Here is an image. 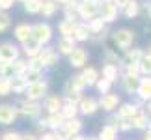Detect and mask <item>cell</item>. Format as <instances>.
Returning a JSON list of instances; mask_svg holds the SVG:
<instances>
[{
	"mask_svg": "<svg viewBox=\"0 0 151 140\" xmlns=\"http://www.w3.org/2000/svg\"><path fill=\"white\" fill-rule=\"evenodd\" d=\"M52 36H54V30L49 22H37L32 26V38L39 45H49L52 41Z\"/></svg>",
	"mask_w": 151,
	"mask_h": 140,
	"instance_id": "277c9868",
	"label": "cell"
},
{
	"mask_svg": "<svg viewBox=\"0 0 151 140\" xmlns=\"http://www.w3.org/2000/svg\"><path fill=\"white\" fill-rule=\"evenodd\" d=\"M121 13H123L125 19H136L140 15V2L138 0H127V4L123 6Z\"/></svg>",
	"mask_w": 151,
	"mask_h": 140,
	"instance_id": "d4e9b609",
	"label": "cell"
},
{
	"mask_svg": "<svg viewBox=\"0 0 151 140\" xmlns=\"http://www.w3.org/2000/svg\"><path fill=\"white\" fill-rule=\"evenodd\" d=\"M69 58V64H71V67H75V69H82L86 64H88V60H90V54H88V51L86 49H82V47H75L73 49V52L67 56Z\"/></svg>",
	"mask_w": 151,
	"mask_h": 140,
	"instance_id": "30bf717a",
	"label": "cell"
},
{
	"mask_svg": "<svg viewBox=\"0 0 151 140\" xmlns=\"http://www.w3.org/2000/svg\"><path fill=\"white\" fill-rule=\"evenodd\" d=\"M22 9L28 15H37L41 9V0H22Z\"/></svg>",
	"mask_w": 151,
	"mask_h": 140,
	"instance_id": "1f68e13d",
	"label": "cell"
},
{
	"mask_svg": "<svg viewBox=\"0 0 151 140\" xmlns=\"http://www.w3.org/2000/svg\"><path fill=\"white\" fill-rule=\"evenodd\" d=\"M99 110V103L95 97H84L78 101V114L80 116H93Z\"/></svg>",
	"mask_w": 151,
	"mask_h": 140,
	"instance_id": "7c38bea8",
	"label": "cell"
},
{
	"mask_svg": "<svg viewBox=\"0 0 151 140\" xmlns=\"http://www.w3.org/2000/svg\"><path fill=\"white\" fill-rule=\"evenodd\" d=\"M41 47H43V45H39L34 38H28L26 41H22V43H21L19 49H21V52H22V54H24L26 58H32V56H37V54H39Z\"/></svg>",
	"mask_w": 151,
	"mask_h": 140,
	"instance_id": "e0dca14e",
	"label": "cell"
},
{
	"mask_svg": "<svg viewBox=\"0 0 151 140\" xmlns=\"http://www.w3.org/2000/svg\"><path fill=\"white\" fill-rule=\"evenodd\" d=\"M95 2H97V0H95Z\"/></svg>",
	"mask_w": 151,
	"mask_h": 140,
	"instance_id": "680465c9",
	"label": "cell"
},
{
	"mask_svg": "<svg viewBox=\"0 0 151 140\" xmlns=\"http://www.w3.org/2000/svg\"><path fill=\"white\" fill-rule=\"evenodd\" d=\"M11 69H13V75H22L26 71V60H22V58L19 56L17 60L11 62Z\"/></svg>",
	"mask_w": 151,
	"mask_h": 140,
	"instance_id": "ab89813d",
	"label": "cell"
},
{
	"mask_svg": "<svg viewBox=\"0 0 151 140\" xmlns=\"http://www.w3.org/2000/svg\"><path fill=\"white\" fill-rule=\"evenodd\" d=\"M58 8H60V4H58L56 0H41V9H39V13L43 15V19H52V17L58 13Z\"/></svg>",
	"mask_w": 151,
	"mask_h": 140,
	"instance_id": "44dd1931",
	"label": "cell"
},
{
	"mask_svg": "<svg viewBox=\"0 0 151 140\" xmlns=\"http://www.w3.org/2000/svg\"><path fill=\"white\" fill-rule=\"evenodd\" d=\"M26 69H36V71H45L43 64L39 62V58H37V56L26 58Z\"/></svg>",
	"mask_w": 151,
	"mask_h": 140,
	"instance_id": "7bdbcfd3",
	"label": "cell"
},
{
	"mask_svg": "<svg viewBox=\"0 0 151 140\" xmlns=\"http://www.w3.org/2000/svg\"><path fill=\"white\" fill-rule=\"evenodd\" d=\"M11 95V79L0 75V97Z\"/></svg>",
	"mask_w": 151,
	"mask_h": 140,
	"instance_id": "d590c367",
	"label": "cell"
},
{
	"mask_svg": "<svg viewBox=\"0 0 151 140\" xmlns=\"http://www.w3.org/2000/svg\"><path fill=\"white\" fill-rule=\"evenodd\" d=\"M19 56H21V49L13 41L0 43V60H2V62H13Z\"/></svg>",
	"mask_w": 151,
	"mask_h": 140,
	"instance_id": "8fae6325",
	"label": "cell"
},
{
	"mask_svg": "<svg viewBox=\"0 0 151 140\" xmlns=\"http://www.w3.org/2000/svg\"><path fill=\"white\" fill-rule=\"evenodd\" d=\"M93 86H95V90L99 92V93H106V92L112 90V82H110V80H106L104 77H99V79L95 80Z\"/></svg>",
	"mask_w": 151,
	"mask_h": 140,
	"instance_id": "74e56055",
	"label": "cell"
},
{
	"mask_svg": "<svg viewBox=\"0 0 151 140\" xmlns=\"http://www.w3.org/2000/svg\"><path fill=\"white\" fill-rule=\"evenodd\" d=\"M17 2H19V0H0V11H8V9H11Z\"/></svg>",
	"mask_w": 151,
	"mask_h": 140,
	"instance_id": "ee69618b",
	"label": "cell"
},
{
	"mask_svg": "<svg viewBox=\"0 0 151 140\" xmlns=\"http://www.w3.org/2000/svg\"><path fill=\"white\" fill-rule=\"evenodd\" d=\"M146 131H151V118H149V121H147V127H146Z\"/></svg>",
	"mask_w": 151,
	"mask_h": 140,
	"instance_id": "db71d44e",
	"label": "cell"
},
{
	"mask_svg": "<svg viewBox=\"0 0 151 140\" xmlns=\"http://www.w3.org/2000/svg\"><path fill=\"white\" fill-rule=\"evenodd\" d=\"M73 39H75L77 43H86V41H90V30H88V25H86L84 21H77V22H75Z\"/></svg>",
	"mask_w": 151,
	"mask_h": 140,
	"instance_id": "2e32d148",
	"label": "cell"
},
{
	"mask_svg": "<svg viewBox=\"0 0 151 140\" xmlns=\"http://www.w3.org/2000/svg\"><path fill=\"white\" fill-rule=\"evenodd\" d=\"M56 2L60 4V6H63V4H69V0H56Z\"/></svg>",
	"mask_w": 151,
	"mask_h": 140,
	"instance_id": "f5cc1de1",
	"label": "cell"
},
{
	"mask_svg": "<svg viewBox=\"0 0 151 140\" xmlns=\"http://www.w3.org/2000/svg\"><path fill=\"white\" fill-rule=\"evenodd\" d=\"M125 54H123V58H121V64H138L140 62V58L144 56V51L142 49H138V47H129V49H125L123 51Z\"/></svg>",
	"mask_w": 151,
	"mask_h": 140,
	"instance_id": "cb8c5ba5",
	"label": "cell"
},
{
	"mask_svg": "<svg viewBox=\"0 0 151 140\" xmlns=\"http://www.w3.org/2000/svg\"><path fill=\"white\" fill-rule=\"evenodd\" d=\"M19 136H21V133H17V131H6L0 136V140H19Z\"/></svg>",
	"mask_w": 151,
	"mask_h": 140,
	"instance_id": "f6af8a7d",
	"label": "cell"
},
{
	"mask_svg": "<svg viewBox=\"0 0 151 140\" xmlns=\"http://www.w3.org/2000/svg\"><path fill=\"white\" fill-rule=\"evenodd\" d=\"M73 28H75V22L63 19L60 25H58V32H60L62 38H73Z\"/></svg>",
	"mask_w": 151,
	"mask_h": 140,
	"instance_id": "e575fe53",
	"label": "cell"
},
{
	"mask_svg": "<svg viewBox=\"0 0 151 140\" xmlns=\"http://www.w3.org/2000/svg\"><path fill=\"white\" fill-rule=\"evenodd\" d=\"M99 75L114 84V82H118V80H119V66H116V64H104L103 69L99 71Z\"/></svg>",
	"mask_w": 151,
	"mask_h": 140,
	"instance_id": "ffe728a7",
	"label": "cell"
},
{
	"mask_svg": "<svg viewBox=\"0 0 151 140\" xmlns=\"http://www.w3.org/2000/svg\"><path fill=\"white\" fill-rule=\"evenodd\" d=\"M39 62L43 64V67L45 69H49V67H54L58 60H60V54H58V51H56V47H50V45H43L41 47V51H39Z\"/></svg>",
	"mask_w": 151,
	"mask_h": 140,
	"instance_id": "52a82bcc",
	"label": "cell"
},
{
	"mask_svg": "<svg viewBox=\"0 0 151 140\" xmlns=\"http://www.w3.org/2000/svg\"><path fill=\"white\" fill-rule=\"evenodd\" d=\"M134 30H131V28H118V30L110 32V39H112V43L118 47L119 51H125L132 47L134 43Z\"/></svg>",
	"mask_w": 151,
	"mask_h": 140,
	"instance_id": "6da1fadb",
	"label": "cell"
},
{
	"mask_svg": "<svg viewBox=\"0 0 151 140\" xmlns=\"http://www.w3.org/2000/svg\"><path fill=\"white\" fill-rule=\"evenodd\" d=\"M146 13H147V17L151 19V0H147V2H146Z\"/></svg>",
	"mask_w": 151,
	"mask_h": 140,
	"instance_id": "f907efd6",
	"label": "cell"
},
{
	"mask_svg": "<svg viewBox=\"0 0 151 140\" xmlns=\"http://www.w3.org/2000/svg\"><path fill=\"white\" fill-rule=\"evenodd\" d=\"M37 140H54V135H52V131H43L37 136Z\"/></svg>",
	"mask_w": 151,
	"mask_h": 140,
	"instance_id": "7dc6e473",
	"label": "cell"
},
{
	"mask_svg": "<svg viewBox=\"0 0 151 140\" xmlns=\"http://www.w3.org/2000/svg\"><path fill=\"white\" fill-rule=\"evenodd\" d=\"M60 114H62L63 120L77 118V116H78V105H75V103H63L62 108H60Z\"/></svg>",
	"mask_w": 151,
	"mask_h": 140,
	"instance_id": "f546056e",
	"label": "cell"
},
{
	"mask_svg": "<svg viewBox=\"0 0 151 140\" xmlns=\"http://www.w3.org/2000/svg\"><path fill=\"white\" fill-rule=\"evenodd\" d=\"M144 140H151V131H146V136H144Z\"/></svg>",
	"mask_w": 151,
	"mask_h": 140,
	"instance_id": "816d5d0a",
	"label": "cell"
},
{
	"mask_svg": "<svg viewBox=\"0 0 151 140\" xmlns=\"http://www.w3.org/2000/svg\"><path fill=\"white\" fill-rule=\"evenodd\" d=\"M11 26V17L9 13H6V11H0V34L8 32Z\"/></svg>",
	"mask_w": 151,
	"mask_h": 140,
	"instance_id": "b9f144b4",
	"label": "cell"
},
{
	"mask_svg": "<svg viewBox=\"0 0 151 140\" xmlns=\"http://www.w3.org/2000/svg\"><path fill=\"white\" fill-rule=\"evenodd\" d=\"M138 67H140V75H151V58L144 52V56L138 62Z\"/></svg>",
	"mask_w": 151,
	"mask_h": 140,
	"instance_id": "f35d334b",
	"label": "cell"
},
{
	"mask_svg": "<svg viewBox=\"0 0 151 140\" xmlns=\"http://www.w3.org/2000/svg\"><path fill=\"white\" fill-rule=\"evenodd\" d=\"M19 140H37V136L34 135V133H21Z\"/></svg>",
	"mask_w": 151,
	"mask_h": 140,
	"instance_id": "c3c4849f",
	"label": "cell"
},
{
	"mask_svg": "<svg viewBox=\"0 0 151 140\" xmlns=\"http://www.w3.org/2000/svg\"><path fill=\"white\" fill-rule=\"evenodd\" d=\"M36 121H37V129L41 131V133H43V131H49V127H47V118H41V116H39Z\"/></svg>",
	"mask_w": 151,
	"mask_h": 140,
	"instance_id": "bcb514c9",
	"label": "cell"
},
{
	"mask_svg": "<svg viewBox=\"0 0 151 140\" xmlns=\"http://www.w3.org/2000/svg\"><path fill=\"white\" fill-rule=\"evenodd\" d=\"M67 86H69L71 90H75V92H84L86 88H88V86H86V80H84V77H82V73L73 75V77L69 79Z\"/></svg>",
	"mask_w": 151,
	"mask_h": 140,
	"instance_id": "4dcf8cb0",
	"label": "cell"
},
{
	"mask_svg": "<svg viewBox=\"0 0 151 140\" xmlns=\"http://www.w3.org/2000/svg\"><path fill=\"white\" fill-rule=\"evenodd\" d=\"M80 73H82V77H84L86 86H88V88H90V86H93V84H95V80L101 77V75H99V69L93 67V66H88V64H86V66L82 67V71H80Z\"/></svg>",
	"mask_w": 151,
	"mask_h": 140,
	"instance_id": "484cf974",
	"label": "cell"
},
{
	"mask_svg": "<svg viewBox=\"0 0 151 140\" xmlns=\"http://www.w3.org/2000/svg\"><path fill=\"white\" fill-rule=\"evenodd\" d=\"M49 93V80H45V79H39L36 80V82H30L26 86V90H24V95L26 99H32V101H43V97Z\"/></svg>",
	"mask_w": 151,
	"mask_h": 140,
	"instance_id": "3957f363",
	"label": "cell"
},
{
	"mask_svg": "<svg viewBox=\"0 0 151 140\" xmlns=\"http://www.w3.org/2000/svg\"><path fill=\"white\" fill-rule=\"evenodd\" d=\"M103 62L104 64H116V66H119V64H121V58L118 56V52H116L114 49L104 47V49H103Z\"/></svg>",
	"mask_w": 151,
	"mask_h": 140,
	"instance_id": "d6a6232c",
	"label": "cell"
},
{
	"mask_svg": "<svg viewBox=\"0 0 151 140\" xmlns=\"http://www.w3.org/2000/svg\"><path fill=\"white\" fill-rule=\"evenodd\" d=\"M82 127H84V123H82V120L78 118H71V120H63V123H62V129L69 135V138H71L73 135H78V133H82Z\"/></svg>",
	"mask_w": 151,
	"mask_h": 140,
	"instance_id": "ac0fdd59",
	"label": "cell"
},
{
	"mask_svg": "<svg viewBox=\"0 0 151 140\" xmlns=\"http://www.w3.org/2000/svg\"><path fill=\"white\" fill-rule=\"evenodd\" d=\"M17 108H19V116L26 120H37L39 116L43 114V107L39 101H32V99H22V101L17 105Z\"/></svg>",
	"mask_w": 151,
	"mask_h": 140,
	"instance_id": "7a4b0ae2",
	"label": "cell"
},
{
	"mask_svg": "<svg viewBox=\"0 0 151 140\" xmlns=\"http://www.w3.org/2000/svg\"><path fill=\"white\" fill-rule=\"evenodd\" d=\"M84 140H97V136H84Z\"/></svg>",
	"mask_w": 151,
	"mask_h": 140,
	"instance_id": "9f6ffc18",
	"label": "cell"
},
{
	"mask_svg": "<svg viewBox=\"0 0 151 140\" xmlns=\"http://www.w3.org/2000/svg\"><path fill=\"white\" fill-rule=\"evenodd\" d=\"M118 127L112 123H104L101 127L99 135H97V140H118Z\"/></svg>",
	"mask_w": 151,
	"mask_h": 140,
	"instance_id": "4316f807",
	"label": "cell"
},
{
	"mask_svg": "<svg viewBox=\"0 0 151 140\" xmlns=\"http://www.w3.org/2000/svg\"><path fill=\"white\" fill-rule=\"evenodd\" d=\"M77 13H78V19L88 22L90 19L99 15V0H82L78 6H77Z\"/></svg>",
	"mask_w": 151,
	"mask_h": 140,
	"instance_id": "5b68a950",
	"label": "cell"
},
{
	"mask_svg": "<svg viewBox=\"0 0 151 140\" xmlns=\"http://www.w3.org/2000/svg\"><path fill=\"white\" fill-rule=\"evenodd\" d=\"M62 8H63V19H65V21H71V22L80 21L78 19V13H77V9H75V8H71L69 4H63Z\"/></svg>",
	"mask_w": 151,
	"mask_h": 140,
	"instance_id": "8d00e7d4",
	"label": "cell"
},
{
	"mask_svg": "<svg viewBox=\"0 0 151 140\" xmlns=\"http://www.w3.org/2000/svg\"><path fill=\"white\" fill-rule=\"evenodd\" d=\"M97 103H99V108H103L104 112H116V108L119 107L121 103V97L119 93H112V92H106V93H101V97L97 99Z\"/></svg>",
	"mask_w": 151,
	"mask_h": 140,
	"instance_id": "ba28073f",
	"label": "cell"
},
{
	"mask_svg": "<svg viewBox=\"0 0 151 140\" xmlns=\"http://www.w3.org/2000/svg\"><path fill=\"white\" fill-rule=\"evenodd\" d=\"M62 105H63L62 95H49V93H47V95L43 97V105H41V107L47 110V114H52V112H60Z\"/></svg>",
	"mask_w": 151,
	"mask_h": 140,
	"instance_id": "5bb4252c",
	"label": "cell"
},
{
	"mask_svg": "<svg viewBox=\"0 0 151 140\" xmlns=\"http://www.w3.org/2000/svg\"><path fill=\"white\" fill-rule=\"evenodd\" d=\"M75 47H77V41H75L73 38H60L56 49H58V54H60V56H69L73 52Z\"/></svg>",
	"mask_w": 151,
	"mask_h": 140,
	"instance_id": "7402d4cb",
	"label": "cell"
},
{
	"mask_svg": "<svg viewBox=\"0 0 151 140\" xmlns=\"http://www.w3.org/2000/svg\"><path fill=\"white\" fill-rule=\"evenodd\" d=\"M138 79L140 77H132V75H127V73H119V80H121V88H123V92L129 93V95H134L136 88H138Z\"/></svg>",
	"mask_w": 151,
	"mask_h": 140,
	"instance_id": "9a60e30c",
	"label": "cell"
},
{
	"mask_svg": "<svg viewBox=\"0 0 151 140\" xmlns=\"http://www.w3.org/2000/svg\"><path fill=\"white\" fill-rule=\"evenodd\" d=\"M22 77L26 79V82H36V80L43 79V71H36V69H26L24 73H22Z\"/></svg>",
	"mask_w": 151,
	"mask_h": 140,
	"instance_id": "60d3db41",
	"label": "cell"
},
{
	"mask_svg": "<svg viewBox=\"0 0 151 140\" xmlns=\"http://www.w3.org/2000/svg\"><path fill=\"white\" fill-rule=\"evenodd\" d=\"M32 26L34 25H30V22H19V25L13 28V38L19 43L26 41L28 38H32Z\"/></svg>",
	"mask_w": 151,
	"mask_h": 140,
	"instance_id": "d6986e66",
	"label": "cell"
},
{
	"mask_svg": "<svg viewBox=\"0 0 151 140\" xmlns=\"http://www.w3.org/2000/svg\"><path fill=\"white\" fill-rule=\"evenodd\" d=\"M118 15H119V9L114 4V0H99V17L106 25H112L118 19Z\"/></svg>",
	"mask_w": 151,
	"mask_h": 140,
	"instance_id": "8992f818",
	"label": "cell"
},
{
	"mask_svg": "<svg viewBox=\"0 0 151 140\" xmlns=\"http://www.w3.org/2000/svg\"><path fill=\"white\" fill-rule=\"evenodd\" d=\"M147 121H149V114L146 112V110H138V112L131 118L132 129H138V131H146Z\"/></svg>",
	"mask_w": 151,
	"mask_h": 140,
	"instance_id": "603a6c76",
	"label": "cell"
},
{
	"mask_svg": "<svg viewBox=\"0 0 151 140\" xmlns=\"http://www.w3.org/2000/svg\"><path fill=\"white\" fill-rule=\"evenodd\" d=\"M63 123V118H62V114L60 112H52V114H47V127H49V131H54L58 129Z\"/></svg>",
	"mask_w": 151,
	"mask_h": 140,
	"instance_id": "836d02e7",
	"label": "cell"
},
{
	"mask_svg": "<svg viewBox=\"0 0 151 140\" xmlns=\"http://www.w3.org/2000/svg\"><path fill=\"white\" fill-rule=\"evenodd\" d=\"M19 2H22V0H19Z\"/></svg>",
	"mask_w": 151,
	"mask_h": 140,
	"instance_id": "6f0895ef",
	"label": "cell"
},
{
	"mask_svg": "<svg viewBox=\"0 0 151 140\" xmlns=\"http://www.w3.org/2000/svg\"><path fill=\"white\" fill-rule=\"evenodd\" d=\"M146 54H147V56H149V58H151V45H149V47H147V51H146Z\"/></svg>",
	"mask_w": 151,
	"mask_h": 140,
	"instance_id": "11a10c76",
	"label": "cell"
},
{
	"mask_svg": "<svg viewBox=\"0 0 151 140\" xmlns=\"http://www.w3.org/2000/svg\"><path fill=\"white\" fill-rule=\"evenodd\" d=\"M136 112H138V108L134 103H119V107L116 108V114L121 116V118H132Z\"/></svg>",
	"mask_w": 151,
	"mask_h": 140,
	"instance_id": "f1b7e54d",
	"label": "cell"
},
{
	"mask_svg": "<svg viewBox=\"0 0 151 140\" xmlns=\"http://www.w3.org/2000/svg\"><path fill=\"white\" fill-rule=\"evenodd\" d=\"M19 118V108L17 105L11 103H2L0 105V125H11Z\"/></svg>",
	"mask_w": 151,
	"mask_h": 140,
	"instance_id": "9c48e42d",
	"label": "cell"
},
{
	"mask_svg": "<svg viewBox=\"0 0 151 140\" xmlns=\"http://www.w3.org/2000/svg\"><path fill=\"white\" fill-rule=\"evenodd\" d=\"M26 86H28V82L22 75H13V77H11V93L22 95L24 90H26Z\"/></svg>",
	"mask_w": 151,
	"mask_h": 140,
	"instance_id": "83f0119b",
	"label": "cell"
},
{
	"mask_svg": "<svg viewBox=\"0 0 151 140\" xmlns=\"http://www.w3.org/2000/svg\"><path fill=\"white\" fill-rule=\"evenodd\" d=\"M134 95H138V99H142V101L151 99V75H140Z\"/></svg>",
	"mask_w": 151,
	"mask_h": 140,
	"instance_id": "4fadbf2b",
	"label": "cell"
},
{
	"mask_svg": "<svg viewBox=\"0 0 151 140\" xmlns=\"http://www.w3.org/2000/svg\"><path fill=\"white\" fill-rule=\"evenodd\" d=\"M144 110H146V112L151 116V99H147V101H146V105H144Z\"/></svg>",
	"mask_w": 151,
	"mask_h": 140,
	"instance_id": "681fc988",
	"label": "cell"
}]
</instances>
